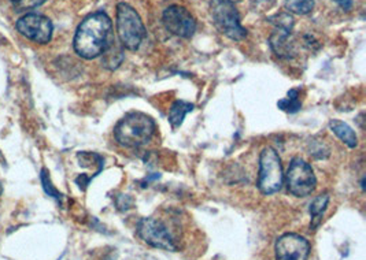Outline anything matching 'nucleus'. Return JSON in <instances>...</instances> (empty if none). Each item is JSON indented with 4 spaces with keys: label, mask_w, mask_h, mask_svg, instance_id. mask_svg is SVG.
I'll use <instances>...</instances> for the list:
<instances>
[{
    "label": "nucleus",
    "mask_w": 366,
    "mask_h": 260,
    "mask_svg": "<svg viewBox=\"0 0 366 260\" xmlns=\"http://www.w3.org/2000/svg\"><path fill=\"white\" fill-rule=\"evenodd\" d=\"M137 236L152 248L176 252L177 245L164 222L157 218H143L137 224Z\"/></svg>",
    "instance_id": "obj_7"
},
{
    "label": "nucleus",
    "mask_w": 366,
    "mask_h": 260,
    "mask_svg": "<svg viewBox=\"0 0 366 260\" xmlns=\"http://www.w3.org/2000/svg\"><path fill=\"white\" fill-rule=\"evenodd\" d=\"M117 34L124 49L136 51L146 39V28L137 11L128 3L117 6Z\"/></svg>",
    "instance_id": "obj_3"
},
{
    "label": "nucleus",
    "mask_w": 366,
    "mask_h": 260,
    "mask_svg": "<svg viewBox=\"0 0 366 260\" xmlns=\"http://www.w3.org/2000/svg\"><path fill=\"white\" fill-rule=\"evenodd\" d=\"M41 184H43V189L47 195L51 196L52 199H56L58 201L62 200V195L55 189V186L52 185L51 182L50 176H49V171L46 169L41 170Z\"/></svg>",
    "instance_id": "obj_19"
},
{
    "label": "nucleus",
    "mask_w": 366,
    "mask_h": 260,
    "mask_svg": "<svg viewBox=\"0 0 366 260\" xmlns=\"http://www.w3.org/2000/svg\"><path fill=\"white\" fill-rule=\"evenodd\" d=\"M285 9L290 13L306 16L310 14L315 9V0H285Z\"/></svg>",
    "instance_id": "obj_17"
},
{
    "label": "nucleus",
    "mask_w": 366,
    "mask_h": 260,
    "mask_svg": "<svg viewBox=\"0 0 366 260\" xmlns=\"http://www.w3.org/2000/svg\"><path fill=\"white\" fill-rule=\"evenodd\" d=\"M0 195H1V184H0Z\"/></svg>",
    "instance_id": "obj_22"
},
{
    "label": "nucleus",
    "mask_w": 366,
    "mask_h": 260,
    "mask_svg": "<svg viewBox=\"0 0 366 260\" xmlns=\"http://www.w3.org/2000/svg\"><path fill=\"white\" fill-rule=\"evenodd\" d=\"M290 31L276 29L269 40L273 52L282 59H291L295 55L294 44L290 40Z\"/></svg>",
    "instance_id": "obj_11"
},
{
    "label": "nucleus",
    "mask_w": 366,
    "mask_h": 260,
    "mask_svg": "<svg viewBox=\"0 0 366 260\" xmlns=\"http://www.w3.org/2000/svg\"><path fill=\"white\" fill-rule=\"evenodd\" d=\"M113 39L114 34L110 16L103 11H98L86 16L79 25L73 46L79 56L84 59H95L109 47Z\"/></svg>",
    "instance_id": "obj_1"
},
{
    "label": "nucleus",
    "mask_w": 366,
    "mask_h": 260,
    "mask_svg": "<svg viewBox=\"0 0 366 260\" xmlns=\"http://www.w3.org/2000/svg\"><path fill=\"white\" fill-rule=\"evenodd\" d=\"M339 6H340V9L342 10H345V11H350L351 9H352V0H335Z\"/></svg>",
    "instance_id": "obj_21"
},
{
    "label": "nucleus",
    "mask_w": 366,
    "mask_h": 260,
    "mask_svg": "<svg viewBox=\"0 0 366 260\" xmlns=\"http://www.w3.org/2000/svg\"><path fill=\"white\" fill-rule=\"evenodd\" d=\"M162 22L167 32L182 39L192 37L197 31L195 18L183 6H169L162 14Z\"/></svg>",
    "instance_id": "obj_8"
},
{
    "label": "nucleus",
    "mask_w": 366,
    "mask_h": 260,
    "mask_svg": "<svg viewBox=\"0 0 366 260\" xmlns=\"http://www.w3.org/2000/svg\"><path fill=\"white\" fill-rule=\"evenodd\" d=\"M330 203V195L328 194H322V195L317 196L316 199L312 201L310 204V216H312V222H310V230H317V228L321 225L322 222V216L327 211Z\"/></svg>",
    "instance_id": "obj_14"
},
{
    "label": "nucleus",
    "mask_w": 366,
    "mask_h": 260,
    "mask_svg": "<svg viewBox=\"0 0 366 260\" xmlns=\"http://www.w3.org/2000/svg\"><path fill=\"white\" fill-rule=\"evenodd\" d=\"M46 0H19L16 3L18 11L21 10H32L39 6H41Z\"/></svg>",
    "instance_id": "obj_20"
},
{
    "label": "nucleus",
    "mask_w": 366,
    "mask_h": 260,
    "mask_svg": "<svg viewBox=\"0 0 366 260\" xmlns=\"http://www.w3.org/2000/svg\"><path fill=\"white\" fill-rule=\"evenodd\" d=\"M277 106H279L280 110H283L285 113H290V114L298 113L300 109H302L300 91H298V89H291V91L288 92L287 98L282 99V100L277 103Z\"/></svg>",
    "instance_id": "obj_16"
},
{
    "label": "nucleus",
    "mask_w": 366,
    "mask_h": 260,
    "mask_svg": "<svg viewBox=\"0 0 366 260\" xmlns=\"http://www.w3.org/2000/svg\"><path fill=\"white\" fill-rule=\"evenodd\" d=\"M210 16L218 32L228 39L240 41L247 36V31L242 26L240 14L231 0H212Z\"/></svg>",
    "instance_id": "obj_4"
},
{
    "label": "nucleus",
    "mask_w": 366,
    "mask_h": 260,
    "mask_svg": "<svg viewBox=\"0 0 366 260\" xmlns=\"http://www.w3.org/2000/svg\"><path fill=\"white\" fill-rule=\"evenodd\" d=\"M18 32L39 44H47L52 37V22L50 18L29 13L17 21Z\"/></svg>",
    "instance_id": "obj_9"
},
{
    "label": "nucleus",
    "mask_w": 366,
    "mask_h": 260,
    "mask_svg": "<svg viewBox=\"0 0 366 260\" xmlns=\"http://www.w3.org/2000/svg\"><path fill=\"white\" fill-rule=\"evenodd\" d=\"M287 189L295 197H307L315 192L317 179L312 166L300 158H294L287 171Z\"/></svg>",
    "instance_id": "obj_6"
},
{
    "label": "nucleus",
    "mask_w": 366,
    "mask_h": 260,
    "mask_svg": "<svg viewBox=\"0 0 366 260\" xmlns=\"http://www.w3.org/2000/svg\"><path fill=\"white\" fill-rule=\"evenodd\" d=\"M231 1H234V0H231Z\"/></svg>",
    "instance_id": "obj_24"
},
{
    "label": "nucleus",
    "mask_w": 366,
    "mask_h": 260,
    "mask_svg": "<svg viewBox=\"0 0 366 260\" xmlns=\"http://www.w3.org/2000/svg\"><path fill=\"white\" fill-rule=\"evenodd\" d=\"M124 61V47L117 43L116 37L112 40L109 47L102 54V64L109 70H116Z\"/></svg>",
    "instance_id": "obj_12"
},
{
    "label": "nucleus",
    "mask_w": 366,
    "mask_h": 260,
    "mask_svg": "<svg viewBox=\"0 0 366 260\" xmlns=\"http://www.w3.org/2000/svg\"><path fill=\"white\" fill-rule=\"evenodd\" d=\"M194 110V104L184 101V100H177L172 104L170 111H169V122L172 125L173 129H177L179 126H182L184 118L188 113H191Z\"/></svg>",
    "instance_id": "obj_15"
},
{
    "label": "nucleus",
    "mask_w": 366,
    "mask_h": 260,
    "mask_svg": "<svg viewBox=\"0 0 366 260\" xmlns=\"http://www.w3.org/2000/svg\"><path fill=\"white\" fill-rule=\"evenodd\" d=\"M13 1H14V3H17V1H19V0H13Z\"/></svg>",
    "instance_id": "obj_23"
},
{
    "label": "nucleus",
    "mask_w": 366,
    "mask_h": 260,
    "mask_svg": "<svg viewBox=\"0 0 366 260\" xmlns=\"http://www.w3.org/2000/svg\"><path fill=\"white\" fill-rule=\"evenodd\" d=\"M157 130L155 121L144 113L125 115L114 129L116 141L125 148H140L150 143Z\"/></svg>",
    "instance_id": "obj_2"
},
{
    "label": "nucleus",
    "mask_w": 366,
    "mask_h": 260,
    "mask_svg": "<svg viewBox=\"0 0 366 260\" xmlns=\"http://www.w3.org/2000/svg\"><path fill=\"white\" fill-rule=\"evenodd\" d=\"M276 260H307L310 256L309 241L295 233H287L276 241Z\"/></svg>",
    "instance_id": "obj_10"
},
{
    "label": "nucleus",
    "mask_w": 366,
    "mask_h": 260,
    "mask_svg": "<svg viewBox=\"0 0 366 260\" xmlns=\"http://www.w3.org/2000/svg\"><path fill=\"white\" fill-rule=\"evenodd\" d=\"M270 22L274 24L276 29H284V31L291 32L294 28V18L287 13H280V14L270 18Z\"/></svg>",
    "instance_id": "obj_18"
},
{
    "label": "nucleus",
    "mask_w": 366,
    "mask_h": 260,
    "mask_svg": "<svg viewBox=\"0 0 366 260\" xmlns=\"http://www.w3.org/2000/svg\"><path fill=\"white\" fill-rule=\"evenodd\" d=\"M284 173L282 159L272 146L262 149L259 155L258 189L264 195H273L283 188Z\"/></svg>",
    "instance_id": "obj_5"
},
{
    "label": "nucleus",
    "mask_w": 366,
    "mask_h": 260,
    "mask_svg": "<svg viewBox=\"0 0 366 260\" xmlns=\"http://www.w3.org/2000/svg\"><path fill=\"white\" fill-rule=\"evenodd\" d=\"M330 128L349 148H355L358 146V137H357L355 131L351 129L346 122L339 121V119H332L330 122Z\"/></svg>",
    "instance_id": "obj_13"
}]
</instances>
